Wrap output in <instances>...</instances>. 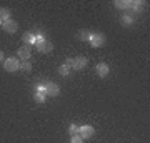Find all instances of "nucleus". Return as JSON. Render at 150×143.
Returning <instances> with one entry per match:
<instances>
[{
	"instance_id": "obj_18",
	"label": "nucleus",
	"mask_w": 150,
	"mask_h": 143,
	"mask_svg": "<svg viewBox=\"0 0 150 143\" xmlns=\"http://www.w3.org/2000/svg\"><path fill=\"white\" fill-rule=\"evenodd\" d=\"M45 98H47V95H45V93L35 92V101H37L38 105H42V103H45Z\"/></svg>"
},
{
	"instance_id": "obj_19",
	"label": "nucleus",
	"mask_w": 150,
	"mask_h": 143,
	"mask_svg": "<svg viewBox=\"0 0 150 143\" xmlns=\"http://www.w3.org/2000/svg\"><path fill=\"white\" fill-rule=\"evenodd\" d=\"M142 7H144V2H132V8L135 12H142Z\"/></svg>"
},
{
	"instance_id": "obj_17",
	"label": "nucleus",
	"mask_w": 150,
	"mask_h": 143,
	"mask_svg": "<svg viewBox=\"0 0 150 143\" xmlns=\"http://www.w3.org/2000/svg\"><path fill=\"white\" fill-rule=\"evenodd\" d=\"M70 70H72V68H70V67H67V65H60V67H59V73L62 75V77H69Z\"/></svg>"
},
{
	"instance_id": "obj_2",
	"label": "nucleus",
	"mask_w": 150,
	"mask_h": 143,
	"mask_svg": "<svg viewBox=\"0 0 150 143\" xmlns=\"http://www.w3.org/2000/svg\"><path fill=\"white\" fill-rule=\"evenodd\" d=\"M60 93V87L54 82H47L45 83V95L47 97H57Z\"/></svg>"
},
{
	"instance_id": "obj_9",
	"label": "nucleus",
	"mask_w": 150,
	"mask_h": 143,
	"mask_svg": "<svg viewBox=\"0 0 150 143\" xmlns=\"http://www.w3.org/2000/svg\"><path fill=\"white\" fill-rule=\"evenodd\" d=\"M95 72H97V75H98V77L105 78V77L108 75V72H110V68H108L107 63H98V65L95 67Z\"/></svg>"
},
{
	"instance_id": "obj_11",
	"label": "nucleus",
	"mask_w": 150,
	"mask_h": 143,
	"mask_svg": "<svg viewBox=\"0 0 150 143\" xmlns=\"http://www.w3.org/2000/svg\"><path fill=\"white\" fill-rule=\"evenodd\" d=\"M22 40H23V43L25 45H35V35H33V32H25L23 35H22Z\"/></svg>"
},
{
	"instance_id": "obj_4",
	"label": "nucleus",
	"mask_w": 150,
	"mask_h": 143,
	"mask_svg": "<svg viewBox=\"0 0 150 143\" xmlns=\"http://www.w3.org/2000/svg\"><path fill=\"white\" fill-rule=\"evenodd\" d=\"M37 50L40 53H50L52 50H54V43L50 42V40H43V42H40V43H37Z\"/></svg>"
},
{
	"instance_id": "obj_23",
	"label": "nucleus",
	"mask_w": 150,
	"mask_h": 143,
	"mask_svg": "<svg viewBox=\"0 0 150 143\" xmlns=\"http://www.w3.org/2000/svg\"><path fill=\"white\" fill-rule=\"evenodd\" d=\"M4 60H5V58H4V52H2V50H0V63H2V62H4Z\"/></svg>"
},
{
	"instance_id": "obj_24",
	"label": "nucleus",
	"mask_w": 150,
	"mask_h": 143,
	"mask_svg": "<svg viewBox=\"0 0 150 143\" xmlns=\"http://www.w3.org/2000/svg\"><path fill=\"white\" fill-rule=\"evenodd\" d=\"M2 23H4V22H2V20H0V27H2Z\"/></svg>"
},
{
	"instance_id": "obj_6",
	"label": "nucleus",
	"mask_w": 150,
	"mask_h": 143,
	"mask_svg": "<svg viewBox=\"0 0 150 143\" xmlns=\"http://www.w3.org/2000/svg\"><path fill=\"white\" fill-rule=\"evenodd\" d=\"M2 28L5 30L7 33H15L17 32V28H18V23H17L15 20H5L4 23H2Z\"/></svg>"
},
{
	"instance_id": "obj_16",
	"label": "nucleus",
	"mask_w": 150,
	"mask_h": 143,
	"mask_svg": "<svg viewBox=\"0 0 150 143\" xmlns=\"http://www.w3.org/2000/svg\"><path fill=\"white\" fill-rule=\"evenodd\" d=\"M10 10L8 8H0V20L5 22V20H10Z\"/></svg>"
},
{
	"instance_id": "obj_15",
	"label": "nucleus",
	"mask_w": 150,
	"mask_h": 143,
	"mask_svg": "<svg viewBox=\"0 0 150 143\" xmlns=\"http://www.w3.org/2000/svg\"><path fill=\"white\" fill-rule=\"evenodd\" d=\"M67 132H69L70 137H74V135H79V132H80V127H79V125H75V123H70V125H69V130H67Z\"/></svg>"
},
{
	"instance_id": "obj_21",
	"label": "nucleus",
	"mask_w": 150,
	"mask_h": 143,
	"mask_svg": "<svg viewBox=\"0 0 150 143\" xmlns=\"http://www.w3.org/2000/svg\"><path fill=\"white\" fill-rule=\"evenodd\" d=\"M47 83V82H45ZM45 83H37L35 85V90L40 92V93H45Z\"/></svg>"
},
{
	"instance_id": "obj_5",
	"label": "nucleus",
	"mask_w": 150,
	"mask_h": 143,
	"mask_svg": "<svg viewBox=\"0 0 150 143\" xmlns=\"http://www.w3.org/2000/svg\"><path fill=\"white\" fill-rule=\"evenodd\" d=\"M93 133H95L93 127H90V125H82V127H80V132H79V135H80L83 140H88V138L93 137Z\"/></svg>"
},
{
	"instance_id": "obj_7",
	"label": "nucleus",
	"mask_w": 150,
	"mask_h": 143,
	"mask_svg": "<svg viewBox=\"0 0 150 143\" xmlns=\"http://www.w3.org/2000/svg\"><path fill=\"white\" fill-rule=\"evenodd\" d=\"M87 63H88L87 57L80 55V57H75V58H74V67H72V68H74V70H83L87 67Z\"/></svg>"
},
{
	"instance_id": "obj_1",
	"label": "nucleus",
	"mask_w": 150,
	"mask_h": 143,
	"mask_svg": "<svg viewBox=\"0 0 150 143\" xmlns=\"http://www.w3.org/2000/svg\"><path fill=\"white\" fill-rule=\"evenodd\" d=\"M4 68H5L7 72H10V73L17 72V70H18V60L13 58V57H10V58H5V60H4Z\"/></svg>"
},
{
	"instance_id": "obj_20",
	"label": "nucleus",
	"mask_w": 150,
	"mask_h": 143,
	"mask_svg": "<svg viewBox=\"0 0 150 143\" xmlns=\"http://www.w3.org/2000/svg\"><path fill=\"white\" fill-rule=\"evenodd\" d=\"M70 143H83V138L80 135H74V137H70Z\"/></svg>"
},
{
	"instance_id": "obj_22",
	"label": "nucleus",
	"mask_w": 150,
	"mask_h": 143,
	"mask_svg": "<svg viewBox=\"0 0 150 143\" xmlns=\"http://www.w3.org/2000/svg\"><path fill=\"white\" fill-rule=\"evenodd\" d=\"M64 65H67V67H70V68H72V67H74V58H70V57H69V58L65 60Z\"/></svg>"
},
{
	"instance_id": "obj_12",
	"label": "nucleus",
	"mask_w": 150,
	"mask_h": 143,
	"mask_svg": "<svg viewBox=\"0 0 150 143\" xmlns=\"http://www.w3.org/2000/svg\"><path fill=\"white\" fill-rule=\"evenodd\" d=\"M132 23H134V17H132V12L129 10V12H125V13L122 15V25L123 27H130Z\"/></svg>"
},
{
	"instance_id": "obj_3",
	"label": "nucleus",
	"mask_w": 150,
	"mask_h": 143,
	"mask_svg": "<svg viewBox=\"0 0 150 143\" xmlns=\"http://www.w3.org/2000/svg\"><path fill=\"white\" fill-rule=\"evenodd\" d=\"M90 43L92 47H102L103 43H105V37H103V33H90Z\"/></svg>"
},
{
	"instance_id": "obj_14",
	"label": "nucleus",
	"mask_w": 150,
	"mask_h": 143,
	"mask_svg": "<svg viewBox=\"0 0 150 143\" xmlns=\"http://www.w3.org/2000/svg\"><path fill=\"white\" fill-rule=\"evenodd\" d=\"M77 38L82 40V42H90V32L88 30H80L77 33Z\"/></svg>"
},
{
	"instance_id": "obj_10",
	"label": "nucleus",
	"mask_w": 150,
	"mask_h": 143,
	"mask_svg": "<svg viewBox=\"0 0 150 143\" xmlns=\"http://www.w3.org/2000/svg\"><path fill=\"white\" fill-rule=\"evenodd\" d=\"M132 2H134V0H115V2H113V5L117 7V8L130 10V8H132Z\"/></svg>"
},
{
	"instance_id": "obj_13",
	"label": "nucleus",
	"mask_w": 150,
	"mask_h": 143,
	"mask_svg": "<svg viewBox=\"0 0 150 143\" xmlns=\"http://www.w3.org/2000/svg\"><path fill=\"white\" fill-rule=\"evenodd\" d=\"M18 70H22V72L28 73V72L32 70V63H30L28 60H20V62H18Z\"/></svg>"
},
{
	"instance_id": "obj_8",
	"label": "nucleus",
	"mask_w": 150,
	"mask_h": 143,
	"mask_svg": "<svg viewBox=\"0 0 150 143\" xmlns=\"http://www.w3.org/2000/svg\"><path fill=\"white\" fill-rule=\"evenodd\" d=\"M17 55H18V58L20 60H28L30 58V47L28 45H23L17 50Z\"/></svg>"
}]
</instances>
